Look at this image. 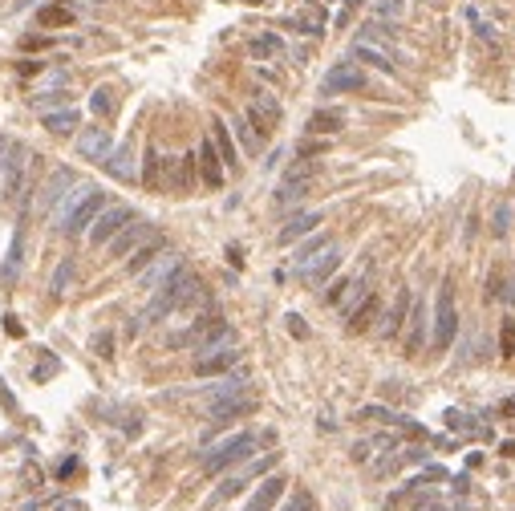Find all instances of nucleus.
<instances>
[{"mask_svg": "<svg viewBox=\"0 0 515 511\" xmlns=\"http://www.w3.org/2000/svg\"><path fill=\"white\" fill-rule=\"evenodd\" d=\"M199 297V276L195 272H187V268H178L171 281L162 284L159 293H154V300L146 304L143 313H138V321H134V329H143V325H150V321H159V316H171L178 313L183 304H191V300Z\"/></svg>", "mask_w": 515, "mask_h": 511, "instance_id": "nucleus-1", "label": "nucleus"}, {"mask_svg": "<svg viewBox=\"0 0 515 511\" xmlns=\"http://www.w3.org/2000/svg\"><path fill=\"white\" fill-rule=\"evenodd\" d=\"M252 450H256V438H252V434H231V438H224L215 450L203 455V471H207V475H219V471H227V467L252 459Z\"/></svg>", "mask_w": 515, "mask_h": 511, "instance_id": "nucleus-2", "label": "nucleus"}, {"mask_svg": "<svg viewBox=\"0 0 515 511\" xmlns=\"http://www.w3.org/2000/svg\"><path fill=\"white\" fill-rule=\"evenodd\" d=\"M459 333V313H454V284L447 281L438 288V309H435V349H451Z\"/></svg>", "mask_w": 515, "mask_h": 511, "instance_id": "nucleus-3", "label": "nucleus"}, {"mask_svg": "<svg viewBox=\"0 0 515 511\" xmlns=\"http://www.w3.org/2000/svg\"><path fill=\"white\" fill-rule=\"evenodd\" d=\"M126 223H134V211H130L126 203H110V207H102V215H97L94 228H90V244H97V247L110 244Z\"/></svg>", "mask_w": 515, "mask_h": 511, "instance_id": "nucleus-4", "label": "nucleus"}, {"mask_svg": "<svg viewBox=\"0 0 515 511\" xmlns=\"http://www.w3.org/2000/svg\"><path fill=\"white\" fill-rule=\"evenodd\" d=\"M195 187V159H178V154H162V191L175 195H191Z\"/></svg>", "mask_w": 515, "mask_h": 511, "instance_id": "nucleus-5", "label": "nucleus"}, {"mask_svg": "<svg viewBox=\"0 0 515 511\" xmlns=\"http://www.w3.org/2000/svg\"><path fill=\"white\" fill-rule=\"evenodd\" d=\"M102 207H106L102 191H97V187H90V195L81 199L78 207H73V211L61 219V231H65V235H81L85 228H94V219L102 215Z\"/></svg>", "mask_w": 515, "mask_h": 511, "instance_id": "nucleus-6", "label": "nucleus"}, {"mask_svg": "<svg viewBox=\"0 0 515 511\" xmlns=\"http://www.w3.org/2000/svg\"><path fill=\"white\" fill-rule=\"evenodd\" d=\"M325 94H357V90H365V73L357 61H337V66L325 73L321 82Z\"/></svg>", "mask_w": 515, "mask_h": 511, "instance_id": "nucleus-7", "label": "nucleus"}, {"mask_svg": "<svg viewBox=\"0 0 515 511\" xmlns=\"http://www.w3.org/2000/svg\"><path fill=\"white\" fill-rule=\"evenodd\" d=\"M150 235H154V228H150L146 219H134V223H126V228L110 240V256H134Z\"/></svg>", "mask_w": 515, "mask_h": 511, "instance_id": "nucleus-8", "label": "nucleus"}, {"mask_svg": "<svg viewBox=\"0 0 515 511\" xmlns=\"http://www.w3.org/2000/svg\"><path fill=\"white\" fill-rule=\"evenodd\" d=\"M248 122L256 126V134L276 130V122H280V101H276L272 94H256L252 106H248Z\"/></svg>", "mask_w": 515, "mask_h": 511, "instance_id": "nucleus-9", "label": "nucleus"}, {"mask_svg": "<svg viewBox=\"0 0 515 511\" xmlns=\"http://www.w3.org/2000/svg\"><path fill=\"white\" fill-rule=\"evenodd\" d=\"M73 187H78L73 171H69V166H57V171L45 179V187H41V211H53V207L65 199V191H73Z\"/></svg>", "mask_w": 515, "mask_h": 511, "instance_id": "nucleus-10", "label": "nucleus"}, {"mask_svg": "<svg viewBox=\"0 0 515 511\" xmlns=\"http://www.w3.org/2000/svg\"><path fill=\"white\" fill-rule=\"evenodd\" d=\"M195 163H199L203 183H207L211 191H219V187H224V159H219V150H215V142H211V138H203V142H199Z\"/></svg>", "mask_w": 515, "mask_h": 511, "instance_id": "nucleus-11", "label": "nucleus"}, {"mask_svg": "<svg viewBox=\"0 0 515 511\" xmlns=\"http://www.w3.org/2000/svg\"><path fill=\"white\" fill-rule=\"evenodd\" d=\"M110 150H114V142H110V134L102 130V126H90L85 134H78V154H81V159L106 163V159H110Z\"/></svg>", "mask_w": 515, "mask_h": 511, "instance_id": "nucleus-12", "label": "nucleus"}, {"mask_svg": "<svg viewBox=\"0 0 515 511\" xmlns=\"http://www.w3.org/2000/svg\"><path fill=\"white\" fill-rule=\"evenodd\" d=\"M178 268H183V260H178L175 252H162L159 260H154V264H150V268L143 272V284L150 288V293H159V288H162L166 281H171V276H175Z\"/></svg>", "mask_w": 515, "mask_h": 511, "instance_id": "nucleus-13", "label": "nucleus"}, {"mask_svg": "<svg viewBox=\"0 0 515 511\" xmlns=\"http://www.w3.org/2000/svg\"><path fill=\"white\" fill-rule=\"evenodd\" d=\"M256 410V402L248 394L240 398H224V402H211V422L215 426H224V422H231V418H243V414H252Z\"/></svg>", "mask_w": 515, "mask_h": 511, "instance_id": "nucleus-14", "label": "nucleus"}, {"mask_svg": "<svg viewBox=\"0 0 515 511\" xmlns=\"http://www.w3.org/2000/svg\"><path fill=\"white\" fill-rule=\"evenodd\" d=\"M162 252H166V240H162L159 231H154V235H150V240H146V244L126 260V272H134V276H138V272H146V268H150V264H154V260L162 256Z\"/></svg>", "mask_w": 515, "mask_h": 511, "instance_id": "nucleus-15", "label": "nucleus"}, {"mask_svg": "<svg viewBox=\"0 0 515 511\" xmlns=\"http://www.w3.org/2000/svg\"><path fill=\"white\" fill-rule=\"evenodd\" d=\"M337 264H341V252H337V244H329L321 256H317V260H313V264L301 272V276H305L308 284H325L329 276H333V268H337Z\"/></svg>", "mask_w": 515, "mask_h": 511, "instance_id": "nucleus-16", "label": "nucleus"}, {"mask_svg": "<svg viewBox=\"0 0 515 511\" xmlns=\"http://www.w3.org/2000/svg\"><path fill=\"white\" fill-rule=\"evenodd\" d=\"M280 495H284V479H280V475H268L256 487V495L248 499V511H272Z\"/></svg>", "mask_w": 515, "mask_h": 511, "instance_id": "nucleus-17", "label": "nucleus"}, {"mask_svg": "<svg viewBox=\"0 0 515 511\" xmlns=\"http://www.w3.org/2000/svg\"><path fill=\"white\" fill-rule=\"evenodd\" d=\"M353 57H357V61H365V66H373V69H382V73H394V57H389L386 45L357 41V45H353Z\"/></svg>", "mask_w": 515, "mask_h": 511, "instance_id": "nucleus-18", "label": "nucleus"}, {"mask_svg": "<svg viewBox=\"0 0 515 511\" xmlns=\"http://www.w3.org/2000/svg\"><path fill=\"white\" fill-rule=\"evenodd\" d=\"M422 341H426V309H422L418 300L410 304V333H406V353L410 357H418L422 353Z\"/></svg>", "mask_w": 515, "mask_h": 511, "instance_id": "nucleus-19", "label": "nucleus"}, {"mask_svg": "<svg viewBox=\"0 0 515 511\" xmlns=\"http://www.w3.org/2000/svg\"><path fill=\"white\" fill-rule=\"evenodd\" d=\"M236 362H240V353H236V349H219V353L199 357V362H195V374H199V378H211V374H224V369H231Z\"/></svg>", "mask_w": 515, "mask_h": 511, "instance_id": "nucleus-20", "label": "nucleus"}, {"mask_svg": "<svg viewBox=\"0 0 515 511\" xmlns=\"http://www.w3.org/2000/svg\"><path fill=\"white\" fill-rule=\"evenodd\" d=\"M102 166H106V175H114V179L130 183V179H134V150H130V147L110 150V159H106Z\"/></svg>", "mask_w": 515, "mask_h": 511, "instance_id": "nucleus-21", "label": "nucleus"}, {"mask_svg": "<svg viewBox=\"0 0 515 511\" xmlns=\"http://www.w3.org/2000/svg\"><path fill=\"white\" fill-rule=\"evenodd\" d=\"M410 304H414V297H410V293H406V288H402V293H398V300L389 304V313L382 316V329H377V333H382V337H394V333L402 329V321H406V309H410Z\"/></svg>", "mask_w": 515, "mask_h": 511, "instance_id": "nucleus-22", "label": "nucleus"}, {"mask_svg": "<svg viewBox=\"0 0 515 511\" xmlns=\"http://www.w3.org/2000/svg\"><path fill=\"white\" fill-rule=\"evenodd\" d=\"M41 126H45L49 134H73V126H78V110H49L45 118H41Z\"/></svg>", "mask_w": 515, "mask_h": 511, "instance_id": "nucleus-23", "label": "nucleus"}, {"mask_svg": "<svg viewBox=\"0 0 515 511\" xmlns=\"http://www.w3.org/2000/svg\"><path fill=\"white\" fill-rule=\"evenodd\" d=\"M345 126V114L341 110H317V114L308 118V130L313 134H337Z\"/></svg>", "mask_w": 515, "mask_h": 511, "instance_id": "nucleus-24", "label": "nucleus"}, {"mask_svg": "<svg viewBox=\"0 0 515 511\" xmlns=\"http://www.w3.org/2000/svg\"><path fill=\"white\" fill-rule=\"evenodd\" d=\"M377 316V293H370V297L357 304L353 313H349V333H361V329H370V321Z\"/></svg>", "mask_w": 515, "mask_h": 511, "instance_id": "nucleus-25", "label": "nucleus"}, {"mask_svg": "<svg viewBox=\"0 0 515 511\" xmlns=\"http://www.w3.org/2000/svg\"><path fill=\"white\" fill-rule=\"evenodd\" d=\"M317 223H321V215H317V211H308V215H296V219H292L289 228L280 231V244H292V240H301V235H308V231L317 228Z\"/></svg>", "mask_w": 515, "mask_h": 511, "instance_id": "nucleus-26", "label": "nucleus"}, {"mask_svg": "<svg viewBox=\"0 0 515 511\" xmlns=\"http://www.w3.org/2000/svg\"><path fill=\"white\" fill-rule=\"evenodd\" d=\"M365 297H370V276L361 272V276H357V281L349 284V293H345V297L337 300V304H341V313L349 316V313H353V309H357V304H361V300H365Z\"/></svg>", "mask_w": 515, "mask_h": 511, "instance_id": "nucleus-27", "label": "nucleus"}, {"mask_svg": "<svg viewBox=\"0 0 515 511\" xmlns=\"http://www.w3.org/2000/svg\"><path fill=\"white\" fill-rule=\"evenodd\" d=\"M329 244H333L329 235H313L308 244H301V247H296V272H305V268L313 264V260H317V256H321V252H325Z\"/></svg>", "mask_w": 515, "mask_h": 511, "instance_id": "nucleus-28", "label": "nucleus"}, {"mask_svg": "<svg viewBox=\"0 0 515 511\" xmlns=\"http://www.w3.org/2000/svg\"><path fill=\"white\" fill-rule=\"evenodd\" d=\"M243 386H248L243 378H219V381H215V386L207 390V398H211V402H224V398H240V394H243Z\"/></svg>", "mask_w": 515, "mask_h": 511, "instance_id": "nucleus-29", "label": "nucleus"}, {"mask_svg": "<svg viewBox=\"0 0 515 511\" xmlns=\"http://www.w3.org/2000/svg\"><path fill=\"white\" fill-rule=\"evenodd\" d=\"M211 142H215V150H219L224 166H236V163H240V159H236V147H231V138H227V126H224V122H215V134H211Z\"/></svg>", "mask_w": 515, "mask_h": 511, "instance_id": "nucleus-30", "label": "nucleus"}, {"mask_svg": "<svg viewBox=\"0 0 515 511\" xmlns=\"http://www.w3.org/2000/svg\"><path fill=\"white\" fill-rule=\"evenodd\" d=\"M280 49H284V45H280V37H272V33L256 37V41L248 45V53H252L256 61H268V57H276V53H280Z\"/></svg>", "mask_w": 515, "mask_h": 511, "instance_id": "nucleus-31", "label": "nucleus"}, {"mask_svg": "<svg viewBox=\"0 0 515 511\" xmlns=\"http://www.w3.org/2000/svg\"><path fill=\"white\" fill-rule=\"evenodd\" d=\"M143 183L150 187V191H162V154H154V150H146Z\"/></svg>", "mask_w": 515, "mask_h": 511, "instance_id": "nucleus-32", "label": "nucleus"}, {"mask_svg": "<svg viewBox=\"0 0 515 511\" xmlns=\"http://www.w3.org/2000/svg\"><path fill=\"white\" fill-rule=\"evenodd\" d=\"M20 256H25V240L20 235H13V247H8V260H4V284H13L16 281V268H20Z\"/></svg>", "mask_w": 515, "mask_h": 511, "instance_id": "nucleus-33", "label": "nucleus"}, {"mask_svg": "<svg viewBox=\"0 0 515 511\" xmlns=\"http://www.w3.org/2000/svg\"><path fill=\"white\" fill-rule=\"evenodd\" d=\"M69 276H73V260H61V268L53 272V284H49V293H53V297H61L65 284H69Z\"/></svg>", "mask_w": 515, "mask_h": 511, "instance_id": "nucleus-34", "label": "nucleus"}, {"mask_svg": "<svg viewBox=\"0 0 515 511\" xmlns=\"http://www.w3.org/2000/svg\"><path fill=\"white\" fill-rule=\"evenodd\" d=\"M90 106H94V114H110V110H114V90H110V85H102L94 98H90Z\"/></svg>", "mask_w": 515, "mask_h": 511, "instance_id": "nucleus-35", "label": "nucleus"}, {"mask_svg": "<svg viewBox=\"0 0 515 511\" xmlns=\"http://www.w3.org/2000/svg\"><path fill=\"white\" fill-rule=\"evenodd\" d=\"M16 150H20V142H13L8 134H0V175L8 171V163L16 159Z\"/></svg>", "mask_w": 515, "mask_h": 511, "instance_id": "nucleus-36", "label": "nucleus"}, {"mask_svg": "<svg viewBox=\"0 0 515 511\" xmlns=\"http://www.w3.org/2000/svg\"><path fill=\"white\" fill-rule=\"evenodd\" d=\"M499 349H503V357H515V321H503V333H499Z\"/></svg>", "mask_w": 515, "mask_h": 511, "instance_id": "nucleus-37", "label": "nucleus"}, {"mask_svg": "<svg viewBox=\"0 0 515 511\" xmlns=\"http://www.w3.org/2000/svg\"><path fill=\"white\" fill-rule=\"evenodd\" d=\"M73 13H65V8H41V25H69Z\"/></svg>", "mask_w": 515, "mask_h": 511, "instance_id": "nucleus-38", "label": "nucleus"}, {"mask_svg": "<svg viewBox=\"0 0 515 511\" xmlns=\"http://www.w3.org/2000/svg\"><path fill=\"white\" fill-rule=\"evenodd\" d=\"M236 134L243 138V147H248V150H256V147H260V134H256V130H248V118H243V122H236Z\"/></svg>", "mask_w": 515, "mask_h": 511, "instance_id": "nucleus-39", "label": "nucleus"}, {"mask_svg": "<svg viewBox=\"0 0 515 511\" xmlns=\"http://www.w3.org/2000/svg\"><path fill=\"white\" fill-rule=\"evenodd\" d=\"M361 418H373V422H394L398 414H389L386 406H365V410H361Z\"/></svg>", "mask_w": 515, "mask_h": 511, "instance_id": "nucleus-40", "label": "nucleus"}, {"mask_svg": "<svg viewBox=\"0 0 515 511\" xmlns=\"http://www.w3.org/2000/svg\"><path fill=\"white\" fill-rule=\"evenodd\" d=\"M394 426L402 430V434H410V438H422V434H426V430H422L418 422H410V418H394Z\"/></svg>", "mask_w": 515, "mask_h": 511, "instance_id": "nucleus-41", "label": "nucleus"}, {"mask_svg": "<svg viewBox=\"0 0 515 511\" xmlns=\"http://www.w3.org/2000/svg\"><path fill=\"white\" fill-rule=\"evenodd\" d=\"M491 228H495V235H507V203L495 207V223H491Z\"/></svg>", "mask_w": 515, "mask_h": 511, "instance_id": "nucleus-42", "label": "nucleus"}, {"mask_svg": "<svg viewBox=\"0 0 515 511\" xmlns=\"http://www.w3.org/2000/svg\"><path fill=\"white\" fill-rule=\"evenodd\" d=\"M280 511H313V503H308V495H296L289 507H280Z\"/></svg>", "mask_w": 515, "mask_h": 511, "instance_id": "nucleus-43", "label": "nucleus"}, {"mask_svg": "<svg viewBox=\"0 0 515 511\" xmlns=\"http://www.w3.org/2000/svg\"><path fill=\"white\" fill-rule=\"evenodd\" d=\"M4 333H8V337H20V333H25V325H20L16 316H4Z\"/></svg>", "mask_w": 515, "mask_h": 511, "instance_id": "nucleus-44", "label": "nucleus"}, {"mask_svg": "<svg viewBox=\"0 0 515 511\" xmlns=\"http://www.w3.org/2000/svg\"><path fill=\"white\" fill-rule=\"evenodd\" d=\"M53 511H85V503H78V499H61V503H53Z\"/></svg>", "mask_w": 515, "mask_h": 511, "instance_id": "nucleus-45", "label": "nucleus"}, {"mask_svg": "<svg viewBox=\"0 0 515 511\" xmlns=\"http://www.w3.org/2000/svg\"><path fill=\"white\" fill-rule=\"evenodd\" d=\"M357 13V0H349V4H345V8H341V17H337V25H345V20L353 17Z\"/></svg>", "mask_w": 515, "mask_h": 511, "instance_id": "nucleus-46", "label": "nucleus"}, {"mask_svg": "<svg viewBox=\"0 0 515 511\" xmlns=\"http://www.w3.org/2000/svg\"><path fill=\"white\" fill-rule=\"evenodd\" d=\"M289 329L296 333V337H305V333H308V329H305V321H301V316H289Z\"/></svg>", "mask_w": 515, "mask_h": 511, "instance_id": "nucleus-47", "label": "nucleus"}, {"mask_svg": "<svg viewBox=\"0 0 515 511\" xmlns=\"http://www.w3.org/2000/svg\"><path fill=\"white\" fill-rule=\"evenodd\" d=\"M370 446H373V443H357V446H353V459H357V462L370 459Z\"/></svg>", "mask_w": 515, "mask_h": 511, "instance_id": "nucleus-48", "label": "nucleus"}, {"mask_svg": "<svg viewBox=\"0 0 515 511\" xmlns=\"http://www.w3.org/2000/svg\"><path fill=\"white\" fill-rule=\"evenodd\" d=\"M94 345H97V353H102V357H110V337H106V333H102V337H97Z\"/></svg>", "mask_w": 515, "mask_h": 511, "instance_id": "nucleus-49", "label": "nucleus"}, {"mask_svg": "<svg viewBox=\"0 0 515 511\" xmlns=\"http://www.w3.org/2000/svg\"><path fill=\"white\" fill-rule=\"evenodd\" d=\"M0 406H4V410H13V406H16V402H13V394L4 390V381H0Z\"/></svg>", "mask_w": 515, "mask_h": 511, "instance_id": "nucleus-50", "label": "nucleus"}, {"mask_svg": "<svg viewBox=\"0 0 515 511\" xmlns=\"http://www.w3.org/2000/svg\"><path fill=\"white\" fill-rule=\"evenodd\" d=\"M386 8L394 13V8H402V0H386Z\"/></svg>", "mask_w": 515, "mask_h": 511, "instance_id": "nucleus-51", "label": "nucleus"}]
</instances>
